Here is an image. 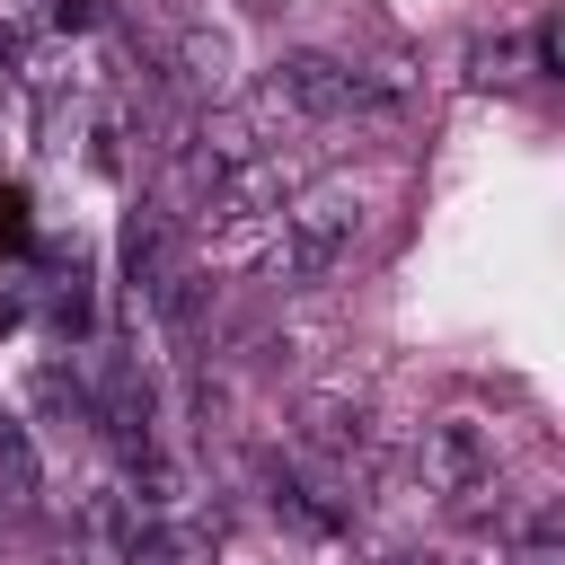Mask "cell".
<instances>
[{
  "label": "cell",
  "mask_w": 565,
  "mask_h": 565,
  "mask_svg": "<svg viewBox=\"0 0 565 565\" xmlns=\"http://www.w3.org/2000/svg\"><path fill=\"white\" fill-rule=\"evenodd\" d=\"M300 441H309L318 459H335V468H353V459L371 450V424H362V406H344V397H318V406L300 415Z\"/></svg>",
  "instance_id": "obj_4"
},
{
  "label": "cell",
  "mask_w": 565,
  "mask_h": 565,
  "mask_svg": "<svg viewBox=\"0 0 565 565\" xmlns=\"http://www.w3.org/2000/svg\"><path fill=\"white\" fill-rule=\"evenodd\" d=\"M415 468H424V486H433V494H450V503H459V494H477V486H486L494 450H486V433H477V424H459V415H450V424H424Z\"/></svg>",
  "instance_id": "obj_3"
},
{
  "label": "cell",
  "mask_w": 565,
  "mask_h": 565,
  "mask_svg": "<svg viewBox=\"0 0 565 565\" xmlns=\"http://www.w3.org/2000/svg\"><path fill=\"white\" fill-rule=\"evenodd\" d=\"M124 274H132L141 300L177 274V256H168V221H159V212H132V221H124Z\"/></svg>",
  "instance_id": "obj_5"
},
{
  "label": "cell",
  "mask_w": 565,
  "mask_h": 565,
  "mask_svg": "<svg viewBox=\"0 0 565 565\" xmlns=\"http://www.w3.org/2000/svg\"><path fill=\"white\" fill-rule=\"evenodd\" d=\"M35 486H44V459H35L26 424L0 415V503H35Z\"/></svg>",
  "instance_id": "obj_6"
},
{
  "label": "cell",
  "mask_w": 565,
  "mask_h": 565,
  "mask_svg": "<svg viewBox=\"0 0 565 565\" xmlns=\"http://www.w3.org/2000/svg\"><path fill=\"white\" fill-rule=\"evenodd\" d=\"M265 106H291V115H309V124H344V115L388 106V88L362 79L353 62H335V53H282L274 79H265Z\"/></svg>",
  "instance_id": "obj_1"
},
{
  "label": "cell",
  "mask_w": 565,
  "mask_h": 565,
  "mask_svg": "<svg viewBox=\"0 0 565 565\" xmlns=\"http://www.w3.org/2000/svg\"><path fill=\"white\" fill-rule=\"evenodd\" d=\"M521 565H556V547H530V556H521Z\"/></svg>",
  "instance_id": "obj_8"
},
{
  "label": "cell",
  "mask_w": 565,
  "mask_h": 565,
  "mask_svg": "<svg viewBox=\"0 0 565 565\" xmlns=\"http://www.w3.org/2000/svg\"><path fill=\"white\" fill-rule=\"evenodd\" d=\"M274 230H282V274L291 282H327L362 238V203L353 194H300Z\"/></svg>",
  "instance_id": "obj_2"
},
{
  "label": "cell",
  "mask_w": 565,
  "mask_h": 565,
  "mask_svg": "<svg viewBox=\"0 0 565 565\" xmlns=\"http://www.w3.org/2000/svg\"><path fill=\"white\" fill-rule=\"evenodd\" d=\"M18 212H26V194H0V238H18V230H26Z\"/></svg>",
  "instance_id": "obj_7"
}]
</instances>
